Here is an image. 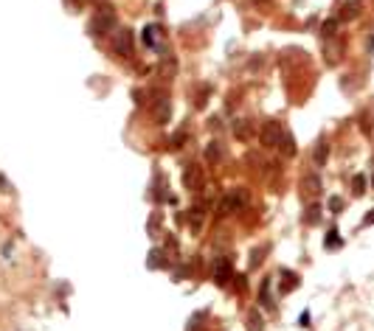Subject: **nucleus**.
Wrapping results in <instances>:
<instances>
[{"label":"nucleus","instance_id":"obj_19","mask_svg":"<svg viewBox=\"0 0 374 331\" xmlns=\"http://www.w3.org/2000/svg\"><path fill=\"white\" fill-rule=\"evenodd\" d=\"M324 247H341V236H337L335 227H329L327 230V239H324Z\"/></svg>","mask_w":374,"mask_h":331},{"label":"nucleus","instance_id":"obj_14","mask_svg":"<svg viewBox=\"0 0 374 331\" xmlns=\"http://www.w3.org/2000/svg\"><path fill=\"white\" fill-rule=\"evenodd\" d=\"M279 152L284 154V158H293L295 154V141H293L290 132H284V138H281V143H279Z\"/></svg>","mask_w":374,"mask_h":331},{"label":"nucleus","instance_id":"obj_25","mask_svg":"<svg viewBox=\"0 0 374 331\" xmlns=\"http://www.w3.org/2000/svg\"><path fill=\"white\" fill-rule=\"evenodd\" d=\"M298 326H310V311H301V317H298Z\"/></svg>","mask_w":374,"mask_h":331},{"label":"nucleus","instance_id":"obj_13","mask_svg":"<svg viewBox=\"0 0 374 331\" xmlns=\"http://www.w3.org/2000/svg\"><path fill=\"white\" fill-rule=\"evenodd\" d=\"M203 216H206V210H203L200 205H194L189 210V225H191V230H194V233L203 227Z\"/></svg>","mask_w":374,"mask_h":331},{"label":"nucleus","instance_id":"obj_23","mask_svg":"<svg viewBox=\"0 0 374 331\" xmlns=\"http://www.w3.org/2000/svg\"><path fill=\"white\" fill-rule=\"evenodd\" d=\"M341 208H343V200L341 197H332V200H329V210H332V213H341Z\"/></svg>","mask_w":374,"mask_h":331},{"label":"nucleus","instance_id":"obj_16","mask_svg":"<svg viewBox=\"0 0 374 331\" xmlns=\"http://www.w3.org/2000/svg\"><path fill=\"white\" fill-rule=\"evenodd\" d=\"M206 160L208 163H217V160H222V146L217 141H211L208 143V149H206Z\"/></svg>","mask_w":374,"mask_h":331},{"label":"nucleus","instance_id":"obj_15","mask_svg":"<svg viewBox=\"0 0 374 331\" xmlns=\"http://www.w3.org/2000/svg\"><path fill=\"white\" fill-rule=\"evenodd\" d=\"M318 222H321V205L312 202V205L307 208V213H304V225H318Z\"/></svg>","mask_w":374,"mask_h":331},{"label":"nucleus","instance_id":"obj_6","mask_svg":"<svg viewBox=\"0 0 374 331\" xmlns=\"http://www.w3.org/2000/svg\"><path fill=\"white\" fill-rule=\"evenodd\" d=\"M321 188H324V183H321L318 174H304V177H301V194H304L307 200H315V197L321 194Z\"/></svg>","mask_w":374,"mask_h":331},{"label":"nucleus","instance_id":"obj_2","mask_svg":"<svg viewBox=\"0 0 374 331\" xmlns=\"http://www.w3.org/2000/svg\"><path fill=\"white\" fill-rule=\"evenodd\" d=\"M245 205H248V191H245V188H231L225 197H222V202H220V213L222 216L237 213V210H242Z\"/></svg>","mask_w":374,"mask_h":331},{"label":"nucleus","instance_id":"obj_22","mask_svg":"<svg viewBox=\"0 0 374 331\" xmlns=\"http://www.w3.org/2000/svg\"><path fill=\"white\" fill-rule=\"evenodd\" d=\"M251 331H262V317H259V311H251V323H248Z\"/></svg>","mask_w":374,"mask_h":331},{"label":"nucleus","instance_id":"obj_20","mask_svg":"<svg viewBox=\"0 0 374 331\" xmlns=\"http://www.w3.org/2000/svg\"><path fill=\"white\" fill-rule=\"evenodd\" d=\"M352 185H354V197H360V194H363V191H366V177H363V174H354V180H352Z\"/></svg>","mask_w":374,"mask_h":331},{"label":"nucleus","instance_id":"obj_9","mask_svg":"<svg viewBox=\"0 0 374 331\" xmlns=\"http://www.w3.org/2000/svg\"><path fill=\"white\" fill-rule=\"evenodd\" d=\"M327 158H329V143H327V138H318L315 149H312V166L324 168L327 166Z\"/></svg>","mask_w":374,"mask_h":331},{"label":"nucleus","instance_id":"obj_7","mask_svg":"<svg viewBox=\"0 0 374 331\" xmlns=\"http://www.w3.org/2000/svg\"><path fill=\"white\" fill-rule=\"evenodd\" d=\"M113 51L121 53V56H132V31H127V28H118L116 40H113Z\"/></svg>","mask_w":374,"mask_h":331},{"label":"nucleus","instance_id":"obj_11","mask_svg":"<svg viewBox=\"0 0 374 331\" xmlns=\"http://www.w3.org/2000/svg\"><path fill=\"white\" fill-rule=\"evenodd\" d=\"M234 135H237V141H251L253 138V121L251 118H239V121L234 124Z\"/></svg>","mask_w":374,"mask_h":331},{"label":"nucleus","instance_id":"obj_17","mask_svg":"<svg viewBox=\"0 0 374 331\" xmlns=\"http://www.w3.org/2000/svg\"><path fill=\"white\" fill-rule=\"evenodd\" d=\"M358 14H360V6L354 3V0H352V3H343L341 20H354V17H358Z\"/></svg>","mask_w":374,"mask_h":331},{"label":"nucleus","instance_id":"obj_28","mask_svg":"<svg viewBox=\"0 0 374 331\" xmlns=\"http://www.w3.org/2000/svg\"><path fill=\"white\" fill-rule=\"evenodd\" d=\"M371 188H374V174H371Z\"/></svg>","mask_w":374,"mask_h":331},{"label":"nucleus","instance_id":"obj_26","mask_svg":"<svg viewBox=\"0 0 374 331\" xmlns=\"http://www.w3.org/2000/svg\"><path fill=\"white\" fill-rule=\"evenodd\" d=\"M360 126H363L366 135H371V126H369V118H366V115H363V124H360Z\"/></svg>","mask_w":374,"mask_h":331},{"label":"nucleus","instance_id":"obj_27","mask_svg":"<svg viewBox=\"0 0 374 331\" xmlns=\"http://www.w3.org/2000/svg\"><path fill=\"white\" fill-rule=\"evenodd\" d=\"M363 225H374V210H369V213H366V219H363Z\"/></svg>","mask_w":374,"mask_h":331},{"label":"nucleus","instance_id":"obj_8","mask_svg":"<svg viewBox=\"0 0 374 331\" xmlns=\"http://www.w3.org/2000/svg\"><path fill=\"white\" fill-rule=\"evenodd\" d=\"M211 275H214V281L220 286H225L228 281H231V261H228V258H217L214 261V269H211Z\"/></svg>","mask_w":374,"mask_h":331},{"label":"nucleus","instance_id":"obj_5","mask_svg":"<svg viewBox=\"0 0 374 331\" xmlns=\"http://www.w3.org/2000/svg\"><path fill=\"white\" fill-rule=\"evenodd\" d=\"M203 183H206V177H203V168L200 166H186V171H183V185L189 191H200L203 188Z\"/></svg>","mask_w":374,"mask_h":331},{"label":"nucleus","instance_id":"obj_18","mask_svg":"<svg viewBox=\"0 0 374 331\" xmlns=\"http://www.w3.org/2000/svg\"><path fill=\"white\" fill-rule=\"evenodd\" d=\"M321 34H324V40H332V37H337V20H327L321 26Z\"/></svg>","mask_w":374,"mask_h":331},{"label":"nucleus","instance_id":"obj_21","mask_svg":"<svg viewBox=\"0 0 374 331\" xmlns=\"http://www.w3.org/2000/svg\"><path fill=\"white\" fill-rule=\"evenodd\" d=\"M161 264H164L166 267V252H161V250H152V258H149V267H161Z\"/></svg>","mask_w":374,"mask_h":331},{"label":"nucleus","instance_id":"obj_3","mask_svg":"<svg viewBox=\"0 0 374 331\" xmlns=\"http://www.w3.org/2000/svg\"><path fill=\"white\" fill-rule=\"evenodd\" d=\"M284 126H281L279 121H264L262 124V129H259V138H262V143L264 146H270V149H279V143H281V138H284Z\"/></svg>","mask_w":374,"mask_h":331},{"label":"nucleus","instance_id":"obj_12","mask_svg":"<svg viewBox=\"0 0 374 331\" xmlns=\"http://www.w3.org/2000/svg\"><path fill=\"white\" fill-rule=\"evenodd\" d=\"M295 286H298V275H295L293 269H281V284H279V292H281V295H287V292H293Z\"/></svg>","mask_w":374,"mask_h":331},{"label":"nucleus","instance_id":"obj_10","mask_svg":"<svg viewBox=\"0 0 374 331\" xmlns=\"http://www.w3.org/2000/svg\"><path fill=\"white\" fill-rule=\"evenodd\" d=\"M152 115H155V121H158V124H166V121H169V115H172V104H169L166 95H161V99L155 101Z\"/></svg>","mask_w":374,"mask_h":331},{"label":"nucleus","instance_id":"obj_1","mask_svg":"<svg viewBox=\"0 0 374 331\" xmlns=\"http://www.w3.org/2000/svg\"><path fill=\"white\" fill-rule=\"evenodd\" d=\"M90 31L96 34V37H104V34L116 31V11L110 9V6H104V9L96 11L93 23H90Z\"/></svg>","mask_w":374,"mask_h":331},{"label":"nucleus","instance_id":"obj_24","mask_svg":"<svg viewBox=\"0 0 374 331\" xmlns=\"http://www.w3.org/2000/svg\"><path fill=\"white\" fill-rule=\"evenodd\" d=\"M155 31H158L155 26H149L147 31H144V42H147V45H152V42H155Z\"/></svg>","mask_w":374,"mask_h":331},{"label":"nucleus","instance_id":"obj_4","mask_svg":"<svg viewBox=\"0 0 374 331\" xmlns=\"http://www.w3.org/2000/svg\"><path fill=\"white\" fill-rule=\"evenodd\" d=\"M343 59V40H324V62L327 65H337Z\"/></svg>","mask_w":374,"mask_h":331}]
</instances>
